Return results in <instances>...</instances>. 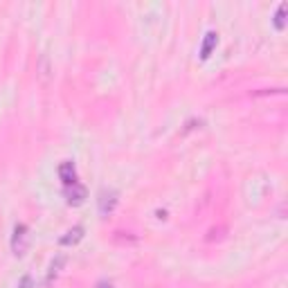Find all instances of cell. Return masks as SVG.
<instances>
[{"instance_id":"obj_3","label":"cell","mask_w":288,"mask_h":288,"mask_svg":"<svg viewBox=\"0 0 288 288\" xmlns=\"http://www.w3.org/2000/svg\"><path fill=\"white\" fill-rule=\"evenodd\" d=\"M59 176H61V180L65 182V187H68V185H72V182H77L75 165H72V162H63V165L59 167Z\"/></svg>"},{"instance_id":"obj_4","label":"cell","mask_w":288,"mask_h":288,"mask_svg":"<svg viewBox=\"0 0 288 288\" xmlns=\"http://www.w3.org/2000/svg\"><path fill=\"white\" fill-rule=\"evenodd\" d=\"M81 236H83V230H81V228H75V230H70V232H68L63 239H61V243H63V246H70V243H77V241H79Z\"/></svg>"},{"instance_id":"obj_1","label":"cell","mask_w":288,"mask_h":288,"mask_svg":"<svg viewBox=\"0 0 288 288\" xmlns=\"http://www.w3.org/2000/svg\"><path fill=\"white\" fill-rule=\"evenodd\" d=\"M27 248H30V230L25 228V225H18L12 236V250L16 254H25Z\"/></svg>"},{"instance_id":"obj_6","label":"cell","mask_w":288,"mask_h":288,"mask_svg":"<svg viewBox=\"0 0 288 288\" xmlns=\"http://www.w3.org/2000/svg\"><path fill=\"white\" fill-rule=\"evenodd\" d=\"M284 9H286V7H279V14H277V20H275V23H277V27H279V30H282V27H284Z\"/></svg>"},{"instance_id":"obj_5","label":"cell","mask_w":288,"mask_h":288,"mask_svg":"<svg viewBox=\"0 0 288 288\" xmlns=\"http://www.w3.org/2000/svg\"><path fill=\"white\" fill-rule=\"evenodd\" d=\"M214 43H216V34H207V41H205V45H203V57H210Z\"/></svg>"},{"instance_id":"obj_2","label":"cell","mask_w":288,"mask_h":288,"mask_svg":"<svg viewBox=\"0 0 288 288\" xmlns=\"http://www.w3.org/2000/svg\"><path fill=\"white\" fill-rule=\"evenodd\" d=\"M65 196H68V200H70V203L79 205V203H83V198H86V187H83V185H79V182H72V185H68V187H65Z\"/></svg>"}]
</instances>
